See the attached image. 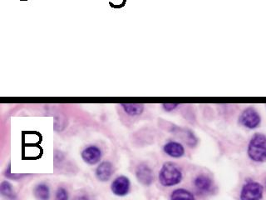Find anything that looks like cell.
<instances>
[{"label":"cell","mask_w":266,"mask_h":200,"mask_svg":"<svg viewBox=\"0 0 266 200\" xmlns=\"http://www.w3.org/2000/svg\"><path fill=\"white\" fill-rule=\"evenodd\" d=\"M182 180L181 169L173 163H165L159 173V181L165 187L177 185Z\"/></svg>","instance_id":"6da1fadb"},{"label":"cell","mask_w":266,"mask_h":200,"mask_svg":"<svg viewBox=\"0 0 266 200\" xmlns=\"http://www.w3.org/2000/svg\"><path fill=\"white\" fill-rule=\"evenodd\" d=\"M248 155L253 161H266V136L263 134H255L248 146Z\"/></svg>","instance_id":"7a4b0ae2"},{"label":"cell","mask_w":266,"mask_h":200,"mask_svg":"<svg viewBox=\"0 0 266 200\" xmlns=\"http://www.w3.org/2000/svg\"><path fill=\"white\" fill-rule=\"evenodd\" d=\"M239 122V124L246 128L254 129V128H257L261 123V117L255 108L250 107V108H246L240 114Z\"/></svg>","instance_id":"3957f363"},{"label":"cell","mask_w":266,"mask_h":200,"mask_svg":"<svg viewBox=\"0 0 266 200\" xmlns=\"http://www.w3.org/2000/svg\"><path fill=\"white\" fill-rule=\"evenodd\" d=\"M263 197V187L257 182H249L244 185L240 200H260Z\"/></svg>","instance_id":"277c9868"},{"label":"cell","mask_w":266,"mask_h":200,"mask_svg":"<svg viewBox=\"0 0 266 200\" xmlns=\"http://www.w3.org/2000/svg\"><path fill=\"white\" fill-rule=\"evenodd\" d=\"M131 188V182L129 179L126 176H119L113 180L111 185V190L113 194L116 196H125L129 193Z\"/></svg>","instance_id":"5b68a950"},{"label":"cell","mask_w":266,"mask_h":200,"mask_svg":"<svg viewBox=\"0 0 266 200\" xmlns=\"http://www.w3.org/2000/svg\"><path fill=\"white\" fill-rule=\"evenodd\" d=\"M136 176H137V180L139 183H141V185L149 186L152 185L153 180H154V174L153 171L148 166V164H139L136 169Z\"/></svg>","instance_id":"8992f818"},{"label":"cell","mask_w":266,"mask_h":200,"mask_svg":"<svg viewBox=\"0 0 266 200\" xmlns=\"http://www.w3.org/2000/svg\"><path fill=\"white\" fill-rule=\"evenodd\" d=\"M82 158L84 162L94 165L101 160L102 151L96 146H89L82 152Z\"/></svg>","instance_id":"52a82bcc"},{"label":"cell","mask_w":266,"mask_h":200,"mask_svg":"<svg viewBox=\"0 0 266 200\" xmlns=\"http://www.w3.org/2000/svg\"><path fill=\"white\" fill-rule=\"evenodd\" d=\"M112 173H113V166L108 161L101 163L96 169V178L102 182H106L109 180V179L112 177Z\"/></svg>","instance_id":"ba28073f"},{"label":"cell","mask_w":266,"mask_h":200,"mask_svg":"<svg viewBox=\"0 0 266 200\" xmlns=\"http://www.w3.org/2000/svg\"><path fill=\"white\" fill-rule=\"evenodd\" d=\"M164 151L167 155L173 158H181L185 153L183 145L178 142L170 141L164 145Z\"/></svg>","instance_id":"9c48e42d"},{"label":"cell","mask_w":266,"mask_h":200,"mask_svg":"<svg viewBox=\"0 0 266 200\" xmlns=\"http://www.w3.org/2000/svg\"><path fill=\"white\" fill-rule=\"evenodd\" d=\"M194 185L197 190L201 193H208L212 189L213 182L208 176L201 174L195 179Z\"/></svg>","instance_id":"30bf717a"},{"label":"cell","mask_w":266,"mask_h":200,"mask_svg":"<svg viewBox=\"0 0 266 200\" xmlns=\"http://www.w3.org/2000/svg\"><path fill=\"white\" fill-rule=\"evenodd\" d=\"M34 194L38 200H50V187L45 184L38 185L34 188Z\"/></svg>","instance_id":"8fae6325"},{"label":"cell","mask_w":266,"mask_h":200,"mask_svg":"<svg viewBox=\"0 0 266 200\" xmlns=\"http://www.w3.org/2000/svg\"><path fill=\"white\" fill-rule=\"evenodd\" d=\"M171 200H195V197L186 189H177L172 193Z\"/></svg>","instance_id":"7c38bea8"},{"label":"cell","mask_w":266,"mask_h":200,"mask_svg":"<svg viewBox=\"0 0 266 200\" xmlns=\"http://www.w3.org/2000/svg\"><path fill=\"white\" fill-rule=\"evenodd\" d=\"M125 112L131 116H136V115H141L143 112L144 106L142 104H122Z\"/></svg>","instance_id":"4fadbf2b"},{"label":"cell","mask_w":266,"mask_h":200,"mask_svg":"<svg viewBox=\"0 0 266 200\" xmlns=\"http://www.w3.org/2000/svg\"><path fill=\"white\" fill-rule=\"evenodd\" d=\"M0 192L3 195L8 198H14V192L12 185L8 181H4L0 185Z\"/></svg>","instance_id":"5bb4252c"},{"label":"cell","mask_w":266,"mask_h":200,"mask_svg":"<svg viewBox=\"0 0 266 200\" xmlns=\"http://www.w3.org/2000/svg\"><path fill=\"white\" fill-rule=\"evenodd\" d=\"M55 200H68L67 191L64 188H59L55 196Z\"/></svg>","instance_id":"9a60e30c"},{"label":"cell","mask_w":266,"mask_h":200,"mask_svg":"<svg viewBox=\"0 0 266 200\" xmlns=\"http://www.w3.org/2000/svg\"><path fill=\"white\" fill-rule=\"evenodd\" d=\"M116 2H120L119 4H112L109 2L110 7L112 9H122V8L125 7L126 4H127V0H122V1H116Z\"/></svg>","instance_id":"2e32d148"},{"label":"cell","mask_w":266,"mask_h":200,"mask_svg":"<svg viewBox=\"0 0 266 200\" xmlns=\"http://www.w3.org/2000/svg\"><path fill=\"white\" fill-rule=\"evenodd\" d=\"M162 106H163V108L165 111H167V112H171V111L174 110L175 108H177L178 104H165Z\"/></svg>","instance_id":"e0dca14e"},{"label":"cell","mask_w":266,"mask_h":200,"mask_svg":"<svg viewBox=\"0 0 266 200\" xmlns=\"http://www.w3.org/2000/svg\"><path fill=\"white\" fill-rule=\"evenodd\" d=\"M74 200H90L89 198H88V197L86 195H79L76 196L75 198H74Z\"/></svg>","instance_id":"ac0fdd59"},{"label":"cell","mask_w":266,"mask_h":200,"mask_svg":"<svg viewBox=\"0 0 266 200\" xmlns=\"http://www.w3.org/2000/svg\"><path fill=\"white\" fill-rule=\"evenodd\" d=\"M19 1H29V0H19Z\"/></svg>","instance_id":"d6986e66"},{"label":"cell","mask_w":266,"mask_h":200,"mask_svg":"<svg viewBox=\"0 0 266 200\" xmlns=\"http://www.w3.org/2000/svg\"><path fill=\"white\" fill-rule=\"evenodd\" d=\"M113 1H122V0H113Z\"/></svg>","instance_id":"ffe728a7"}]
</instances>
